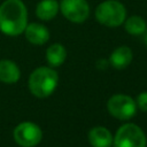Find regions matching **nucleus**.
<instances>
[{
    "label": "nucleus",
    "instance_id": "obj_14",
    "mask_svg": "<svg viewBox=\"0 0 147 147\" xmlns=\"http://www.w3.org/2000/svg\"><path fill=\"white\" fill-rule=\"evenodd\" d=\"M124 28L127 33L133 34V36H139L146 31L147 23L145 22L142 17L138 15H133L129 17L126 21H124Z\"/></svg>",
    "mask_w": 147,
    "mask_h": 147
},
{
    "label": "nucleus",
    "instance_id": "obj_16",
    "mask_svg": "<svg viewBox=\"0 0 147 147\" xmlns=\"http://www.w3.org/2000/svg\"><path fill=\"white\" fill-rule=\"evenodd\" d=\"M144 33H145V37H144V40H145V44L147 45V30H146V31H145Z\"/></svg>",
    "mask_w": 147,
    "mask_h": 147
},
{
    "label": "nucleus",
    "instance_id": "obj_3",
    "mask_svg": "<svg viewBox=\"0 0 147 147\" xmlns=\"http://www.w3.org/2000/svg\"><path fill=\"white\" fill-rule=\"evenodd\" d=\"M95 18L102 25L109 28L119 26L126 18V9L124 5L117 0H106L98 5Z\"/></svg>",
    "mask_w": 147,
    "mask_h": 147
},
{
    "label": "nucleus",
    "instance_id": "obj_5",
    "mask_svg": "<svg viewBox=\"0 0 147 147\" xmlns=\"http://www.w3.org/2000/svg\"><path fill=\"white\" fill-rule=\"evenodd\" d=\"M108 111L111 116L126 121L132 118L137 113V103L136 101L125 94H115L107 102Z\"/></svg>",
    "mask_w": 147,
    "mask_h": 147
},
{
    "label": "nucleus",
    "instance_id": "obj_12",
    "mask_svg": "<svg viewBox=\"0 0 147 147\" xmlns=\"http://www.w3.org/2000/svg\"><path fill=\"white\" fill-rule=\"evenodd\" d=\"M60 9V5L56 0H41L36 8L37 17L42 21H49L54 18Z\"/></svg>",
    "mask_w": 147,
    "mask_h": 147
},
{
    "label": "nucleus",
    "instance_id": "obj_2",
    "mask_svg": "<svg viewBox=\"0 0 147 147\" xmlns=\"http://www.w3.org/2000/svg\"><path fill=\"white\" fill-rule=\"evenodd\" d=\"M59 83L57 72L51 67H40L32 71L29 77V90L37 98L49 96Z\"/></svg>",
    "mask_w": 147,
    "mask_h": 147
},
{
    "label": "nucleus",
    "instance_id": "obj_8",
    "mask_svg": "<svg viewBox=\"0 0 147 147\" xmlns=\"http://www.w3.org/2000/svg\"><path fill=\"white\" fill-rule=\"evenodd\" d=\"M88 141L93 147H111L114 137L105 126H94L88 132Z\"/></svg>",
    "mask_w": 147,
    "mask_h": 147
},
{
    "label": "nucleus",
    "instance_id": "obj_6",
    "mask_svg": "<svg viewBox=\"0 0 147 147\" xmlns=\"http://www.w3.org/2000/svg\"><path fill=\"white\" fill-rule=\"evenodd\" d=\"M42 139L41 129L32 122H23L14 130V140L22 147H34Z\"/></svg>",
    "mask_w": 147,
    "mask_h": 147
},
{
    "label": "nucleus",
    "instance_id": "obj_7",
    "mask_svg": "<svg viewBox=\"0 0 147 147\" xmlns=\"http://www.w3.org/2000/svg\"><path fill=\"white\" fill-rule=\"evenodd\" d=\"M60 10L72 23H83L90 15V6L86 0H62Z\"/></svg>",
    "mask_w": 147,
    "mask_h": 147
},
{
    "label": "nucleus",
    "instance_id": "obj_1",
    "mask_svg": "<svg viewBox=\"0 0 147 147\" xmlns=\"http://www.w3.org/2000/svg\"><path fill=\"white\" fill-rule=\"evenodd\" d=\"M28 25V10L21 0H6L0 6V31L7 36H20Z\"/></svg>",
    "mask_w": 147,
    "mask_h": 147
},
{
    "label": "nucleus",
    "instance_id": "obj_9",
    "mask_svg": "<svg viewBox=\"0 0 147 147\" xmlns=\"http://www.w3.org/2000/svg\"><path fill=\"white\" fill-rule=\"evenodd\" d=\"M25 37L29 42L33 45H44L49 39L48 29L40 23H30L24 30Z\"/></svg>",
    "mask_w": 147,
    "mask_h": 147
},
{
    "label": "nucleus",
    "instance_id": "obj_11",
    "mask_svg": "<svg viewBox=\"0 0 147 147\" xmlns=\"http://www.w3.org/2000/svg\"><path fill=\"white\" fill-rule=\"evenodd\" d=\"M132 57V51L127 46H119L111 53L109 62L116 69H124L131 63Z\"/></svg>",
    "mask_w": 147,
    "mask_h": 147
},
{
    "label": "nucleus",
    "instance_id": "obj_15",
    "mask_svg": "<svg viewBox=\"0 0 147 147\" xmlns=\"http://www.w3.org/2000/svg\"><path fill=\"white\" fill-rule=\"evenodd\" d=\"M137 107L142 110V111H147V92H141L138 98H137Z\"/></svg>",
    "mask_w": 147,
    "mask_h": 147
},
{
    "label": "nucleus",
    "instance_id": "obj_10",
    "mask_svg": "<svg viewBox=\"0 0 147 147\" xmlns=\"http://www.w3.org/2000/svg\"><path fill=\"white\" fill-rule=\"evenodd\" d=\"M21 77V71L17 64L10 60L0 61V82L5 84H14Z\"/></svg>",
    "mask_w": 147,
    "mask_h": 147
},
{
    "label": "nucleus",
    "instance_id": "obj_13",
    "mask_svg": "<svg viewBox=\"0 0 147 147\" xmlns=\"http://www.w3.org/2000/svg\"><path fill=\"white\" fill-rule=\"evenodd\" d=\"M67 57V51L61 44H53L46 51V60L51 67H60Z\"/></svg>",
    "mask_w": 147,
    "mask_h": 147
},
{
    "label": "nucleus",
    "instance_id": "obj_4",
    "mask_svg": "<svg viewBox=\"0 0 147 147\" xmlns=\"http://www.w3.org/2000/svg\"><path fill=\"white\" fill-rule=\"evenodd\" d=\"M113 145L114 147H146L147 139L138 125L125 123L117 130Z\"/></svg>",
    "mask_w": 147,
    "mask_h": 147
}]
</instances>
